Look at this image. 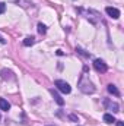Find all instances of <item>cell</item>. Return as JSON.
I'll return each mask as SVG.
<instances>
[{
	"mask_svg": "<svg viewBox=\"0 0 124 126\" xmlns=\"http://www.w3.org/2000/svg\"><path fill=\"white\" fill-rule=\"evenodd\" d=\"M0 76H1V79H4V81H10V79L15 78V76H13V72L9 70V69H1V70H0Z\"/></svg>",
	"mask_w": 124,
	"mask_h": 126,
	"instance_id": "5",
	"label": "cell"
},
{
	"mask_svg": "<svg viewBox=\"0 0 124 126\" xmlns=\"http://www.w3.org/2000/svg\"><path fill=\"white\" fill-rule=\"evenodd\" d=\"M57 56H63V51H62V50H57Z\"/></svg>",
	"mask_w": 124,
	"mask_h": 126,
	"instance_id": "15",
	"label": "cell"
},
{
	"mask_svg": "<svg viewBox=\"0 0 124 126\" xmlns=\"http://www.w3.org/2000/svg\"><path fill=\"white\" fill-rule=\"evenodd\" d=\"M107 90H108V93L112 95H115V97H120V91L117 90V87L114 85V84H110L108 87H107Z\"/></svg>",
	"mask_w": 124,
	"mask_h": 126,
	"instance_id": "8",
	"label": "cell"
},
{
	"mask_svg": "<svg viewBox=\"0 0 124 126\" xmlns=\"http://www.w3.org/2000/svg\"><path fill=\"white\" fill-rule=\"evenodd\" d=\"M34 43H35V38L34 37H26L24 40V46L25 47H31V46H34Z\"/></svg>",
	"mask_w": 124,
	"mask_h": 126,
	"instance_id": "11",
	"label": "cell"
},
{
	"mask_svg": "<svg viewBox=\"0 0 124 126\" xmlns=\"http://www.w3.org/2000/svg\"><path fill=\"white\" fill-rule=\"evenodd\" d=\"M4 10H6V4H4L3 1H0V15L4 13Z\"/></svg>",
	"mask_w": 124,
	"mask_h": 126,
	"instance_id": "14",
	"label": "cell"
},
{
	"mask_svg": "<svg viewBox=\"0 0 124 126\" xmlns=\"http://www.w3.org/2000/svg\"><path fill=\"white\" fill-rule=\"evenodd\" d=\"M0 119H1V114H0Z\"/></svg>",
	"mask_w": 124,
	"mask_h": 126,
	"instance_id": "18",
	"label": "cell"
},
{
	"mask_svg": "<svg viewBox=\"0 0 124 126\" xmlns=\"http://www.w3.org/2000/svg\"><path fill=\"white\" fill-rule=\"evenodd\" d=\"M104 122H107V123H115V117L112 114H110V113H105L104 114Z\"/></svg>",
	"mask_w": 124,
	"mask_h": 126,
	"instance_id": "10",
	"label": "cell"
},
{
	"mask_svg": "<svg viewBox=\"0 0 124 126\" xmlns=\"http://www.w3.org/2000/svg\"><path fill=\"white\" fill-rule=\"evenodd\" d=\"M76 51L79 53V54H82V56H85V57H89V53H86L85 50H82L80 47H76Z\"/></svg>",
	"mask_w": 124,
	"mask_h": 126,
	"instance_id": "13",
	"label": "cell"
},
{
	"mask_svg": "<svg viewBox=\"0 0 124 126\" xmlns=\"http://www.w3.org/2000/svg\"><path fill=\"white\" fill-rule=\"evenodd\" d=\"M10 109V104L4 100V98H0V110H4V111H7Z\"/></svg>",
	"mask_w": 124,
	"mask_h": 126,
	"instance_id": "9",
	"label": "cell"
},
{
	"mask_svg": "<svg viewBox=\"0 0 124 126\" xmlns=\"http://www.w3.org/2000/svg\"><path fill=\"white\" fill-rule=\"evenodd\" d=\"M50 93H51V95H53V98H54V101L59 104V106H63L64 104V100H63L62 97L59 95V93H56L54 90H50Z\"/></svg>",
	"mask_w": 124,
	"mask_h": 126,
	"instance_id": "7",
	"label": "cell"
},
{
	"mask_svg": "<svg viewBox=\"0 0 124 126\" xmlns=\"http://www.w3.org/2000/svg\"><path fill=\"white\" fill-rule=\"evenodd\" d=\"M54 85L57 87V90H59V91H62L63 94H70V91H72L70 85H69L66 81H62V79H57V81L54 82Z\"/></svg>",
	"mask_w": 124,
	"mask_h": 126,
	"instance_id": "2",
	"label": "cell"
},
{
	"mask_svg": "<svg viewBox=\"0 0 124 126\" xmlns=\"http://www.w3.org/2000/svg\"><path fill=\"white\" fill-rule=\"evenodd\" d=\"M93 67H95L98 72H101V73H105V72L108 70V66H107V63L104 62V60H101V59H96V60H93Z\"/></svg>",
	"mask_w": 124,
	"mask_h": 126,
	"instance_id": "3",
	"label": "cell"
},
{
	"mask_svg": "<svg viewBox=\"0 0 124 126\" xmlns=\"http://www.w3.org/2000/svg\"><path fill=\"white\" fill-rule=\"evenodd\" d=\"M105 12H107V15H108L110 18H112V19H118V18H120V10H118L117 7L108 6V7L105 9Z\"/></svg>",
	"mask_w": 124,
	"mask_h": 126,
	"instance_id": "4",
	"label": "cell"
},
{
	"mask_svg": "<svg viewBox=\"0 0 124 126\" xmlns=\"http://www.w3.org/2000/svg\"><path fill=\"white\" fill-rule=\"evenodd\" d=\"M115 122H117V126H124L123 122H118V120H115Z\"/></svg>",
	"mask_w": 124,
	"mask_h": 126,
	"instance_id": "16",
	"label": "cell"
},
{
	"mask_svg": "<svg viewBox=\"0 0 124 126\" xmlns=\"http://www.w3.org/2000/svg\"><path fill=\"white\" fill-rule=\"evenodd\" d=\"M37 28H38V32H39V34H45V32H47V27H45L44 24H38Z\"/></svg>",
	"mask_w": 124,
	"mask_h": 126,
	"instance_id": "12",
	"label": "cell"
},
{
	"mask_svg": "<svg viewBox=\"0 0 124 126\" xmlns=\"http://www.w3.org/2000/svg\"><path fill=\"white\" fill-rule=\"evenodd\" d=\"M0 43H1V44H4V43H6V40H3V38L0 37Z\"/></svg>",
	"mask_w": 124,
	"mask_h": 126,
	"instance_id": "17",
	"label": "cell"
},
{
	"mask_svg": "<svg viewBox=\"0 0 124 126\" xmlns=\"http://www.w3.org/2000/svg\"><path fill=\"white\" fill-rule=\"evenodd\" d=\"M79 90L85 94H93L95 93V87L93 84L86 78V75H82L80 79H79Z\"/></svg>",
	"mask_w": 124,
	"mask_h": 126,
	"instance_id": "1",
	"label": "cell"
},
{
	"mask_svg": "<svg viewBox=\"0 0 124 126\" xmlns=\"http://www.w3.org/2000/svg\"><path fill=\"white\" fill-rule=\"evenodd\" d=\"M105 107H107L108 110L114 111V113L120 111V107H118V104H117V103H112V101H110V100H105Z\"/></svg>",
	"mask_w": 124,
	"mask_h": 126,
	"instance_id": "6",
	"label": "cell"
}]
</instances>
